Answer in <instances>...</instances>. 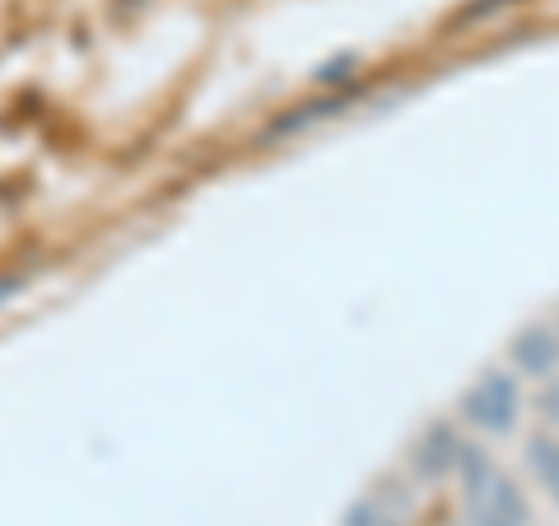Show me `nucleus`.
I'll return each mask as SVG.
<instances>
[{
    "label": "nucleus",
    "mask_w": 559,
    "mask_h": 526,
    "mask_svg": "<svg viewBox=\"0 0 559 526\" xmlns=\"http://www.w3.org/2000/svg\"><path fill=\"white\" fill-rule=\"evenodd\" d=\"M457 470L466 480L471 526H522L527 522V499H522V489L509 476H499V470L485 462V452L457 447Z\"/></svg>",
    "instance_id": "f257e3e1"
},
{
    "label": "nucleus",
    "mask_w": 559,
    "mask_h": 526,
    "mask_svg": "<svg viewBox=\"0 0 559 526\" xmlns=\"http://www.w3.org/2000/svg\"><path fill=\"white\" fill-rule=\"evenodd\" d=\"M466 419L485 433H509L518 425V382L509 373H485L462 401Z\"/></svg>",
    "instance_id": "f03ea898"
},
{
    "label": "nucleus",
    "mask_w": 559,
    "mask_h": 526,
    "mask_svg": "<svg viewBox=\"0 0 559 526\" xmlns=\"http://www.w3.org/2000/svg\"><path fill=\"white\" fill-rule=\"evenodd\" d=\"M513 363L522 368V373L546 378L550 368L559 363V340L550 336L546 326H527V331H522V336L513 340Z\"/></svg>",
    "instance_id": "7ed1b4c3"
},
{
    "label": "nucleus",
    "mask_w": 559,
    "mask_h": 526,
    "mask_svg": "<svg viewBox=\"0 0 559 526\" xmlns=\"http://www.w3.org/2000/svg\"><path fill=\"white\" fill-rule=\"evenodd\" d=\"M457 438H452L448 425H433L425 438H419V447H415V470L419 476H429V480H439L448 466H457Z\"/></svg>",
    "instance_id": "20e7f679"
},
{
    "label": "nucleus",
    "mask_w": 559,
    "mask_h": 526,
    "mask_svg": "<svg viewBox=\"0 0 559 526\" xmlns=\"http://www.w3.org/2000/svg\"><path fill=\"white\" fill-rule=\"evenodd\" d=\"M345 103H349V94H341V98H326V103H308V108H294V117H280V121H275L271 135H289V131L308 127V121H322V117H331V112H341Z\"/></svg>",
    "instance_id": "39448f33"
},
{
    "label": "nucleus",
    "mask_w": 559,
    "mask_h": 526,
    "mask_svg": "<svg viewBox=\"0 0 559 526\" xmlns=\"http://www.w3.org/2000/svg\"><path fill=\"white\" fill-rule=\"evenodd\" d=\"M532 466L540 470V480H546L550 494L559 499V443H546V438H536V443H532Z\"/></svg>",
    "instance_id": "423d86ee"
},
{
    "label": "nucleus",
    "mask_w": 559,
    "mask_h": 526,
    "mask_svg": "<svg viewBox=\"0 0 559 526\" xmlns=\"http://www.w3.org/2000/svg\"><path fill=\"white\" fill-rule=\"evenodd\" d=\"M345 526H392V522L382 517L373 503H355V507H349V517H345Z\"/></svg>",
    "instance_id": "0eeeda50"
},
{
    "label": "nucleus",
    "mask_w": 559,
    "mask_h": 526,
    "mask_svg": "<svg viewBox=\"0 0 559 526\" xmlns=\"http://www.w3.org/2000/svg\"><path fill=\"white\" fill-rule=\"evenodd\" d=\"M499 5H513V0H480V5H471V10L457 14V24H476V20H485V14H495Z\"/></svg>",
    "instance_id": "6e6552de"
},
{
    "label": "nucleus",
    "mask_w": 559,
    "mask_h": 526,
    "mask_svg": "<svg viewBox=\"0 0 559 526\" xmlns=\"http://www.w3.org/2000/svg\"><path fill=\"white\" fill-rule=\"evenodd\" d=\"M546 406H550V415L559 419V396H550V401H546Z\"/></svg>",
    "instance_id": "1a4fd4ad"
},
{
    "label": "nucleus",
    "mask_w": 559,
    "mask_h": 526,
    "mask_svg": "<svg viewBox=\"0 0 559 526\" xmlns=\"http://www.w3.org/2000/svg\"><path fill=\"white\" fill-rule=\"evenodd\" d=\"M10 289H14V279H5V285H0V298H5V294H10Z\"/></svg>",
    "instance_id": "9d476101"
}]
</instances>
